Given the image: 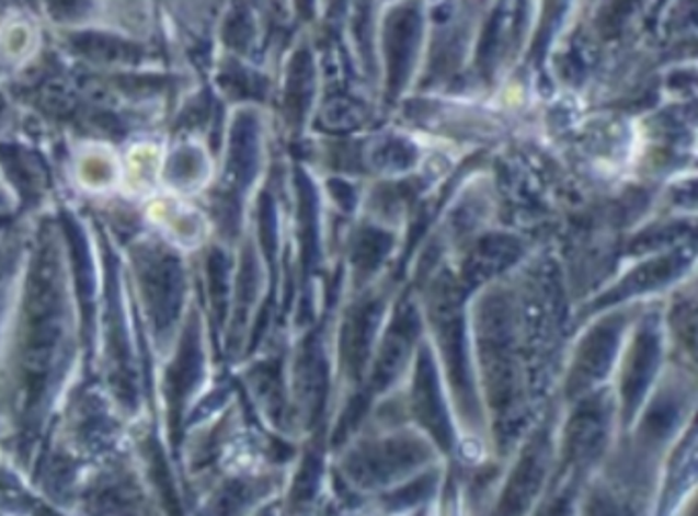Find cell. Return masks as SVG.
Wrapping results in <instances>:
<instances>
[{
  "label": "cell",
  "mask_w": 698,
  "mask_h": 516,
  "mask_svg": "<svg viewBox=\"0 0 698 516\" xmlns=\"http://www.w3.org/2000/svg\"><path fill=\"white\" fill-rule=\"evenodd\" d=\"M181 271L174 263L158 261L148 268L146 287L150 291L152 308L160 322H169L176 316L179 296H181Z\"/></svg>",
  "instance_id": "obj_2"
},
{
  "label": "cell",
  "mask_w": 698,
  "mask_h": 516,
  "mask_svg": "<svg viewBox=\"0 0 698 516\" xmlns=\"http://www.w3.org/2000/svg\"><path fill=\"white\" fill-rule=\"evenodd\" d=\"M39 7L49 23L82 30L105 19L110 0H39Z\"/></svg>",
  "instance_id": "obj_3"
},
{
  "label": "cell",
  "mask_w": 698,
  "mask_h": 516,
  "mask_svg": "<svg viewBox=\"0 0 698 516\" xmlns=\"http://www.w3.org/2000/svg\"><path fill=\"white\" fill-rule=\"evenodd\" d=\"M68 44L80 56L96 64H131L140 58V47L129 35L82 27L70 33Z\"/></svg>",
  "instance_id": "obj_1"
},
{
  "label": "cell",
  "mask_w": 698,
  "mask_h": 516,
  "mask_svg": "<svg viewBox=\"0 0 698 516\" xmlns=\"http://www.w3.org/2000/svg\"><path fill=\"white\" fill-rule=\"evenodd\" d=\"M641 348H643V351L639 353V359H643V363H652V341L645 343V346H641ZM641 374H645V369H643L641 365H633V376H631V381H629V383H633V388H636L637 383H643V381H641Z\"/></svg>",
  "instance_id": "obj_4"
}]
</instances>
